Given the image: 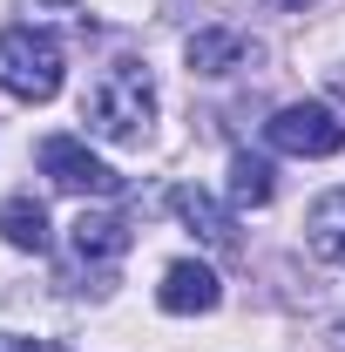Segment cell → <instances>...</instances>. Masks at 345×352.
<instances>
[{
    "instance_id": "1",
    "label": "cell",
    "mask_w": 345,
    "mask_h": 352,
    "mask_svg": "<svg viewBox=\"0 0 345 352\" xmlns=\"http://www.w3.org/2000/svg\"><path fill=\"white\" fill-rule=\"evenodd\" d=\"M149 116H156V82H149V68L135 54L109 61L82 95V122L95 135H109V142H142Z\"/></svg>"
},
{
    "instance_id": "8",
    "label": "cell",
    "mask_w": 345,
    "mask_h": 352,
    "mask_svg": "<svg viewBox=\"0 0 345 352\" xmlns=\"http://www.w3.org/2000/svg\"><path fill=\"white\" fill-rule=\"evenodd\" d=\"M170 210H176L183 223H190V230H197L203 244H216V251H237V223L223 217V210H216V204L203 197V190H190V183H176V190H170Z\"/></svg>"
},
{
    "instance_id": "2",
    "label": "cell",
    "mask_w": 345,
    "mask_h": 352,
    "mask_svg": "<svg viewBox=\"0 0 345 352\" xmlns=\"http://www.w3.org/2000/svg\"><path fill=\"white\" fill-rule=\"evenodd\" d=\"M0 88L21 102H54L61 95V41L41 28H7L0 34Z\"/></svg>"
},
{
    "instance_id": "9",
    "label": "cell",
    "mask_w": 345,
    "mask_h": 352,
    "mask_svg": "<svg viewBox=\"0 0 345 352\" xmlns=\"http://www.w3.org/2000/svg\"><path fill=\"white\" fill-rule=\"evenodd\" d=\"M304 244L318 251L325 264H345V190H325L304 217Z\"/></svg>"
},
{
    "instance_id": "11",
    "label": "cell",
    "mask_w": 345,
    "mask_h": 352,
    "mask_svg": "<svg viewBox=\"0 0 345 352\" xmlns=\"http://www.w3.org/2000/svg\"><path fill=\"white\" fill-rule=\"evenodd\" d=\"M271 190H278V183H271V163L244 149V156L230 163V197H237V204H251V210H264V204H271Z\"/></svg>"
},
{
    "instance_id": "10",
    "label": "cell",
    "mask_w": 345,
    "mask_h": 352,
    "mask_svg": "<svg viewBox=\"0 0 345 352\" xmlns=\"http://www.w3.org/2000/svg\"><path fill=\"white\" fill-rule=\"evenodd\" d=\"M0 237H7L14 251H47V210L34 197H7V204H0Z\"/></svg>"
},
{
    "instance_id": "3",
    "label": "cell",
    "mask_w": 345,
    "mask_h": 352,
    "mask_svg": "<svg viewBox=\"0 0 345 352\" xmlns=\"http://www.w3.org/2000/svg\"><path fill=\"white\" fill-rule=\"evenodd\" d=\"M264 135H271V149H285V156H339L345 149V122L325 102H285V109L264 122Z\"/></svg>"
},
{
    "instance_id": "12",
    "label": "cell",
    "mask_w": 345,
    "mask_h": 352,
    "mask_svg": "<svg viewBox=\"0 0 345 352\" xmlns=\"http://www.w3.org/2000/svg\"><path fill=\"white\" fill-rule=\"evenodd\" d=\"M14 352H54V346H47V339H21Z\"/></svg>"
},
{
    "instance_id": "5",
    "label": "cell",
    "mask_w": 345,
    "mask_h": 352,
    "mask_svg": "<svg viewBox=\"0 0 345 352\" xmlns=\"http://www.w3.org/2000/svg\"><path fill=\"white\" fill-rule=\"evenodd\" d=\"M68 244H75L82 264H115L135 244V230H129V217H115V210H82V217L68 223Z\"/></svg>"
},
{
    "instance_id": "4",
    "label": "cell",
    "mask_w": 345,
    "mask_h": 352,
    "mask_svg": "<svg viewBox=\"0 0 345 352\" xmlns=\"http://www.w3.org/2000/svg\"><path fill=\"white\" fill-rule=\"evenodd\" d=\"M34 156H41V176L54 190H75V197H109V190H122V176L109 170L102 156H88L75 135H47Z\"/></svg>"
},
{
    "instance_id": "6",
    "label": "cell",
    "mask_w": 345,
    "mask_h": 352,
    "mask_svg": "<svg viewBox=\"0 0 345 352\" xmlns=\"http://www.w3.org/2000/svg\"><path fill=\"white\" fill-rule=\"evenodd\" d=\"M216 298H223V285H216L210 264H197V258L170 264V271H163V292H156V305L176 311V318H190V311H216Z\"/></svg>"
},
{
    "instance_id": "7",
    "label": "cell",
    "mask_w": 345,
    "mask_h": 352,
    "mask_svg": "<svg viewBox=\"0 0 345 352\" xmlns=\"http://www.w3.org/2000/svg\"><path fill=\"white\" fill-rule=\"evenodd\" d=\"M183 54H190V75H237V68L258 61V41L237 34V28H203V34H190Z\"/></svg>"
},
{
    "instance_id": "13",
    "label": "cell",
    "mask_w": 345,
    "mask_h": 352,
    "mask_svg": "<svg viewBox=\"0 0 345 352\" xmlns=\"http://www.w3.org/2000/svg\"><path fill=\"white\" fill-rule=\"evenodd\" d=\"M271 7H291V14H304V7H311V0H271Z\"/></svg>"
}]
</instances>
